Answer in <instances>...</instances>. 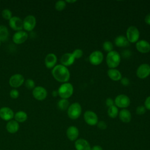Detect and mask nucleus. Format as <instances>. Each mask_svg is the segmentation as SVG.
Returning <instances> with one entry per match:
<instances>
[{
  "instance_id": "f257e3e1",
  "label": "nucleus",
  "mask_w": 150,
  "mask_h": 150,
  "mask_svg": "<svg viewBox=\"0 0 150 150\" xmlns=\"http://www.w3.org/2000/svg\"><path fill=\"white\" fill-rule=\"evenodd\" d=\"M52 74L57 81L62 83H66L69 80L70 76L67 67L62 64L55 66L52 70Z\"/></svg>"
},
{
  "instance_id": "f03ea898",
  "label": "nucleus",
  "mask_w": 150,
  "mask_h": 150,
  "mask_svg": "<svg viewBox=\"0 0 150 150\" xmlns=\"http://www.w3.org/2000/svg\"><path fill=\"white\" fill-rule=\"evenodd\" d=\"M121 56L120 54L115 50L108 53L106 57V62L110 69H115L120 63Z\"/></svg>"
},
{
  "instance_id": "7ed1b4c3",
  "label": "nucleus",
  "mask_w": 150,
  "mask_h": 150,
  "mask_svg": "<svg viewBox=\"0 0 150 150\" xmlns=\"http://www.w3.org/2000/svg\"><path fill=\"white\" fill-rule=\"evenodd\" d=\"M58 95L63 99H67L73 93V87L70 83H64L59 87Z\"/></svg>"
},
{
  "instance_id": "20e7f679",
  "label": "nucleus",
  "mask_w": 150,
  "mask_h": 150,
  "mask_svg": "<svg viewBox=\"0 0 150 150\" xmlns=\"http://www.w3.org/2000/svg\"><path fill=\"white\" fill-rule=\"evenodd\" d=\"M81 113V107L79 103H74L70 105L67 109V115L72 120L78 118Z\"/></svg>"
},
{
  "instance_id": "39448f33",
  "label": "nucleus",
  "mask_w": 150,
  "mask_h": 150,
  "mask_svg": "<svg viewBox=\"0 0 150 150\" xmlns=\"http://www.w3.org/2000/svg\"><path fill=\"white\" fill-rule=\"evenodd\" d=\"M127 39L129 43L137 42L139 38V32L134 26L128 27L127 30Z\"/></svg>"
},
{
  "instance_id": "423d86ee",
  "label": "nucleus",
  "mask_w": 150,
  "mask_h": 150,
  "mask_svg": "<svg viewBox=\"0 0 150 150\" xmlns=\"http://www.w3.org/2000/svg\"><path fill=\"white\" fill-rule=\"evenodd\" d=\"M36 24V19L35 17L32 15L26 16L23 21V29L26 31H32L35 27Z\"/></svg>"
},
{
  "instance_id": "0eeeda50",
  "label": "nucleus",
  "mask_w": 150,
  "mask_h": 150,
  "mask_svg": "<svg viewBox=\"0 0 150 150\" xmlns=\"http://www.w3.org/2000/svg\"><path fill=\"white\" fill-rule=\"evenodd\" d=\"M114 103L116 107L122 108H127L130 104V99L127 95L120 94L115 97Z\"/></svg>"
},
{
  "instance_id": "6e6552de",
  "label": "nucleus",
  "mask_w": 150,
  "mask_h": 150,
  "mask_svg": "<svg viewBox=\"0 0 150 150\" xmlns=\"http://www.w3.org/2000/svg\"><path fill=\"white\" fill-rule=\"evenodd\" d=\"M32 95L36 100L42 101L46 98L47 96V92L46 88L43 87L36 86L33 89Z\"/></svg>"
},
{
  "instance_id": "1a4fd4ad",
  "label": "nucleus",
  "mask_w": 150,
  "mask_h": 150,
  "mask_svg": "<svg viewBox=\"0 0 150 150\" xmlns=\"http://www.w3.org/2000/svg\"><path fill=\"white\" fill-rule=\"evenodd\" d=\"M25 81V79L21 74H15L11 76L9 83V85L13 88H18L21 86Z\"/></svg>"
},
{
  "instance_id": "9d476101",
  "label": "nucleus",
  "mask_w": 150,
  "mask_h": 150,
  "mask_svg": "<svg viewBox=\"0 0 150 150\" xmlns=\"http://www.w3.org/2000/svg\"><path fill=\"white\" fill-rule=\"evenodd\" d=\"M85 122L89 125H95L98 122V117L97 114L92 111H86L84 114Z\"/></svg>"
},
{
  "instance_id": "9b49d317",
  "label": "nucleus",
  "mask_w": 150,
  "mask_h": 150,
  "mask_svg": "<svg viewBox=\"0 0 150 150\" xmlns=\"http://www.w3.org/2000/svg\"><path fill=\"white\" fill-rule=\"evenodd\" d=\"M103 54L99 50L93 52L89 56V61L93 65H98L103 60Z\"/></svg>"
},
{
  "instance_id": "f8f14e48",
  "label": "nucleus",
  "mask_w": 150,
  "mask_h": 150,
  "mask_svg": "<svg viewBox=\"0 0 150 150\" xmlns=\"http://www.w3.org/2000/svg\"><path fill=\"white\" fill-rule=\"evenodd\" d=\"M9 25L11 28L16 32L22 30L23 28V21L18 16H12L9 20Z\"/></svg>"
},
{
  "instance_id": "ddd939ff",
  "label": "nucleus",
  "mask_w": 150,
  "mask_h": 150,
  "mask_svg": "<svg viewBox=\"0 0 150 150\" xmlns=\"http://www.w3.org/2000/svg\"><path fill=\"white\" fill-rule=\"evenodd\" d=\"M28 38V34L27 32L23 30H20L16 32L13 36L12 40L14 43L17 45H20L24 43Z\"/></svg>"
},
{
  "instance_id": "4468645a",
  "label": "nucleus",
  "mask_w": 150,
  "mask_h": 150,
  "mask_svg": "<svg viewBox=\"0 0 150 150\" xmlns=\"http://www.w3.org/2000/svg\"><path fill=\"white\" fill-rule=\"evenodd\" d=\"M150 74V65L141 64L137 70V76L140 79H145Z\"/></svg>"
},
{
  "instance_id": "2eb2a0df",
  "label": "nucleus",
  "mask_w": 150,
  "mask_h": 150,
  "mask_svg": "<svg viewBox=\"0 0 150 150\" xmlns=\"http://www.w3.org/2000/svg\"><path fill=\"white\" fill-rule=\"evenodd\" d=\"M14 117L13 110L8 107H3L0 108V118L4 121H9Z\"/></svg>"
},
{
  "instance_id": "dca6fc26",
  "label": "nucleus",
  "mask_w": 150,
  "mask_h": 150,
  "mask_svg": "<svg viewBox=\"0 0 150 150\" xmlns=\"http://www.w3.org/2000/svg\"><path fill=\"white\" fill-rule=\"evenodd\" d=\"M57 63V56L55 54L50 53L47 54L45 59V64L47 68L53 69Z\"/></svg>"
},
{
  "instance_id": "f3484780",
  "label": "nucleus",
  "mask_w": 150,
  "mask_h": 150,
  "mask_svg": "<svg viewBox=\"0 0 150 150\" xmlns=\"http://www.w3.org/2000/svg\"><path fill=\"white\" fill-rule=\"evenodd\" d=\"M74 147L76 150H91L89 142L83 138L77 139L74 143Z\"/></svg>"
},
{
  "instance_id": "a211bd4d",
  "label": "nucleus",
  "mask_w": 150,
  "mask_h": 150,
  "mask_svg": "<svg viewBox=\"0 0 150 150\" xmlns=\"http://www.w3.org/2000/svg\"><path fill=\"white\" fill-rule=\"evenodd\" d=\"M136 48L138 52L142 53H148L150 51V44L145 40L138 41L136 43Z\"/></svg>"
},
{
  "instance_id": "6ab92c4d",
  "label": "nucleus",
  "mask_w": 150,
  "mask_h": 150,
  "mask_svg": "<svg viewBox=\"0 0 150 150\" xmlns=\"http://www.w3.org/2000/svg\"><path fill=\"white\" fill-rule=\"evenodd\" d=\"M75 58L72 53H64L60 59V62L62 65L67 67L71 66L74 62Z\"/></svg>"
},
{
  "instance_id": "aec40b11",
  "label": "nucleus",
  "mask_w": 150,
  "mask_h": 150,
  "mask_svg": "<svg viewBox=\"0 0 150 150\" xmlns=\"http://www.w3.org/2000/svg\"><path fill=\"white\" fill-rule=\"evenodd\" d=\"M79 134L78 128L75 126H70L66 131V135L68 139L71 141L77 140Z\"/></svg>"
},
{
  "instance_id": "412c9836",
  "label": "nucleus",
  "mask_w": 150,
  "mask_h": 150,
  "mask_svg": "<svg viewBox=\"0 0 150 150\" xmlns=\"http://www.w3.org/2000/svg\"><path fill=\"white\" fill-rule=\"evenodd\" d=\"M6 128L7 131L10 134H15L18 132L19 129V124L15 120H11L9 121L6 125Z\"/></svg>"
},
{
  "instance_id": "4be33fe9",
  "label": "nucleus",
  "mask_w": 150,
  "mask_h": 150,
  "mask_svg": "<svg viewBox=\"0 0 150 150\" xmlns=\"http://www.w3.org/2000/svg\"><path fill=\"white\" fill-rule=\"evenodd\" d=\"M115 44L118 47H125L129 45V42L127 40V38L123 35H120L115 38L114 40Z\"/></svg>"
},
{
  "instance_id": "5701e85b",
  "label": "nucleus",
  "mask_w": 150,
  "mask_h": 150,
  "mask_svg": "<svg viewBox=\"0 0 150 150\" xmlns=\"http://www.w3.org/2000/svg\"><path fill=\"white\" fill-rule=\"evenodd\" d=\"M119 118L123 122L128 123L131 120V114L129 110L122 109L119 112Z\"/></svg>"
},
{
  "instance_id": "b1692460",
  "label": "nucleus",
  "mask_w": 150,
  "mask_h": 150,
  "mask_svg": "<svg viewBox=\"0 0 150 150\" xmlns=\"http://www.w3.org/2000/svg\"><path fill=\"white\" fill-rule=\"evenodd\" d=\"M107 74L113 81H118L122 78V76L120 71L115 69H110L107 71Z\"/></svg>"
},
{
  "instance_id": "393cba45",
  "label": "nucleus",
  "mask_w": 150,
  "mask_h": 150,
  "mask_svg": "<svg viewBox=\"0 0 150 150\" xmlns=\"http://www.w3.org/2000/svg\"><path fill=\"white\" fill-rule=\"evenodd\" d=\"M14 118L18 122H23L27 120L28 115L23 111H19L14 114Z\"/></svg>"
},
{
  "instance_id": "a878e982",
  "label": "nucleus",
  "mask_w": 150,
  "mask_h": 150,
  "mask_svg": "<svg viewBox=\"0 0 150 150\" xmlns=\"http://www.w3.org/2000/svg\"><path fill=\"white\" fill-rule=\"evenodd\" d=\"M9 36V30L6 26L0 25V41L5 42L8 40Z\"/></svg>"
},
{
  "instance_id": "bb28decb",
  "label": "nucleus",
  "mask_w": 150,
  "mask_h": 150,
  "mask_svg": "<svg viewBox=\"0 0 150 150\" xmlns=\"http://www.w3.org/2000/svg\"><path fill=\"white\" fill-rule=\"evenodd\" d=\"M70 106L69 101L67 99H60L57 103V107L61 110H66Z\"/></svg>"
},
{
  "instance_id": "cd10ccee",
  "label": "nucleus",
  "mask_w": 150,
  "mask_h": 150,
  "mask_svg": "<svg viewBox=\"0 0 150 150\" xmlns=\"http://www.w3.org/2000/svg\"><path fill=\"white\" fill-rule=\"evenodd\" d=\"M118 114V109L117 107H116L115 105L108 107V115L110 118H114L117 117V116Z\"/></svg>"
},
{
  "instance_id": "c85d7f7f",
  "label": "nucleus",
  "mask_w": 150,
  "mask_h": 150,
  "mask_svg": "<svg viewBox=\"0 0 150 150\" xmlns=\"http://www.w3.org/2000/svg\"><path fill=\"white\" fill-rule=\"evenodd\" d=\"M66 6V2L65 1H57L55 3V9L58 11H63Z\"/></svg>"
},
{
  "instance_id": "c756f323",
  "label": "nucleus",
  "mask_w": 150,
  "mask_h": 150,
  "mask_svg": "<svg viewBox=\"0 0 150 150\" xmlns=\"http://www.w3.org/2000/svg\"><path fill=\"white\" fill-rule=\"evenodd\" d=\"M103 49L105 52L108 53L112 51L113 49V45L110 41H105L104 42L103 45Z\"/></svg>"
},
{
  "instance_id": "7c9ffc66",
  "label": "nucleus",
  "mask_w": 150,
  "mask_h": 150,
  "mask_svg": "<svg viewBox=\"0 0 150 150\" xmlns=\"http://www.w3.org/2000/svg\"><path fill=\"white\" fill-rule=\"evenodd\" d=\"M12 12L9 9H4L2 11V16L6 20H9L12 16Z\"/></svg>"
},
{
  "instance_id": "2f4dec72",
  "label": "nucleus",
  "mask_w": 150,
  "mask_h": 150,
  "mask_svg": "<svg viewBox=\"0 0 150 150\" xmlns=\"http://www.w3.org/2000/svg\"><path fill=\"white\" fill-rule=\"evenodd\" d=\"M25 86L28 89H33L35 87V83L32 79H28L25 81Z\"/></svg>"
},
{
  "instance_id": "473e14b6",
  "label": "nucleus",
  "mask_w": 150,
  "mask_h": 150,
  "mask_svg": "<svg viewBox=\"0 0 150 150\" xmlns=\"http://www.w3.org/2000/svg\"><path fill=\"white\" fill-rule=\"evenodd\" d=\"M83 53L82 50H81V49H75V50L73 52V53H72V54H73V56H74V57L75 59H79V58H80V57L82 56Z\"/></svg>"
},
{
  "instance_id": "72a5a7b5",
  "label": "nucleus",
  "mask_w": 150,
  "mask_h": 150,
  "mask_svg": "<svg viewBox=\"0 0 150 150\" xmlns=\"http://www.w3.org/2000/svg\"><path fill=\"white\" fill-rule=\"evenodd\" d=\"M146 112V108L143 105H139L137 107L136 112L138 115H142L144 114Z\"/></svg>"
},
{
  "instance_id": "f704fd0d",
  "label": "nucleus",
  "mask_w": 150,
  "mask_h": 150,
  "mask_svg": "<svg viewBox=\"0 0 150 150\" xmlns=\"http://www.w3.org/2000/svg\"><path fill=\"white\" fill-rule=\"evenodd\" d=\"M9 94H10V96H11V97L12 98L16 99V98H17L19 97V92L16 89H12V90H11Z\"/></svg>"
},
{
  "instance_id": "c9c22d12",
  "label": "nucleus",
  "mask_w": 150,
  "mask_h": 150,
  "mask_svg": "<svg viewBox=\"0 0 150 150\" xmlns=\"http://www.w3.org/2000/svg\"><path fill=\"white\" fill-rule=\"evenodd\" d=\"M131 56V52L129 50H124L122 52V56L125 59H128Z\"/></svg>"
},
{
  "instance_id": "e433bc0d",
  "label": "nucleus",
  "mask_w": 150,
  "mask_h": 150,
  "mask_svg": "<svg viewBox=\"0 0 150 150\" xmlns=\"http://www.w3.org/2000/svg\"><path fill=\"white\" fill-rule=\"evenodd\" d=\"M97 124L98 128L100 129H105L107 128V124L103 121H100L98 122Z\"/></svg>"
},
{
  "instance_id": "4c0bfd02",
  "label": "nucleus",
  "mask_w": 150,
  "mask_h": 150,
  "mask_svg": "<svg viewBox=\"0 0 150 150\" xmlns=\"http://www.w3.org/2000/svg\"><path fill=\"white\" fill-rule=\"evenodd\" d=\"M120 80H121V84L124 86H127L129 84V80L127 77H122V78H121V79Z\"/></svg>"
},
{
  "instance_id": "58836bf2",
  "label": "nucleus",
  "mask_w": 150,
  "mask_h": 150,
  "mask_svg": "<svg viewBox=\"0 0 150 150\" xmlns=\"http://www.w3.org/2000/svg\"><path fill=\"white\" fill-rule=\"evenodd\" d=\"M105 104H106L107 106L110 107H111V106L114 105V101H113V100L111 98H107L105 100Z\"/></svg>"
},
{
  "instance_id": "ea45409f",
  "label": "nucleus",
  "mask_w": 150,
  "mask_h": 150,
  "mask_svg": "<svg viewBox=\"0 0 150 150\" xmlns=\"http://www.w3.org/2000/svg\"><path fill=\"white\" fill-rule=\"evenodd\" d=\"M145 108L150 110V96L148 97L145 101Z\"/></svg>"
},
{
  "instance_id": "a19ab883",
  "label": "nucleus",
  "mask_w": 150,
  "mask_h": 150,
  "mask_svg": "<svg viewBox=\"0 0 150 150\" xmlns=\"http://www.w3.org/2000/svg\"><path fill=\"white\" fill-rule=\"evenodd\" d=\"M145 22L146 24L150 25V13L146 15L145 18Z\"/></svg>"
},
{
  "instance_id": "79ce46f5",
  "label": "nucleus",
  "mask_w": 150,
  "mask_h": 150,
  "mask_svg": "<svg viewBox=\"0 0 150 150\" xmlns=\"http://www.w3.org/2000/svg\"><path fill=\"white\" fill-rule=\"evenodd\" d=\"M91 150H103L102 147L100 145H94L91 148Z\"/></svg>"
},
{
  "instance_id": "37998d69",
  "label": "nucleus",
  "mask_w": 150,
  "mask_h": 150,
  "mask_svg": "<svg viewBox=\"0 0 150 150\" xmlns=\"http://www.w3.org/2000/svg\"><path fill=\"white\" fill-rule=\"evenodd\" d=\"M57 95H58V92H57V91L54 90V91H52V96H53V97H56Z\"/></svg>"
},
{
  "instance_id": "c03bdc74",
  "label": "nucleus",
  "mask_w": 150,
  "mask_h": 150,
  "mask_svg": "<svg viewBox=\"0 0 150 150\" xmlns=\"http://www.w3.org/2000/svg\"><path fill=\"white\" fill-rule=\"evenodd\" d=\"M65 2H68V3H74V2H76V1H75V0H74V1H73V0H71V1L66 0V1H65Z\"/></svg>"
},
{
  "instance_id": "a18cd8bd",
  "label": "nucleus",
  "mask_w": 150,
  "mask_h": 150,
  "mask_svg": "<svg viewBox=\"0 0 150 150\" xmlns=\"http://www.w3.org/2000/svg\"><path fill=\"white\" fill-rule=\"evenodd\" d=\"M0 45H1V41H0Z\"/></svg>"
}]
</instances>
